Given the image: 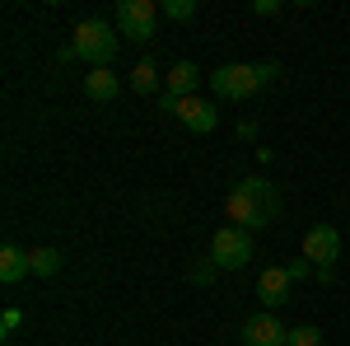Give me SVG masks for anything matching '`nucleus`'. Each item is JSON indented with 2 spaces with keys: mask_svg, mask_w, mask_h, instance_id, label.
I'll return each instance as SVG.
<instances>
[{
  "mask_svg": "<svg viewBox=\"0 0 350 346\" xmlns=\"http://www.w3.org/2000/svg\"><path fill=\"white\" fill-rule=\"evenodd\" d=\"M19 323H24V314H19V309H5V319H0V332L10 337V332H14Z\"/></svg>",
  "mask_w": 350,
  "mask_h": 346,
  "instance_id": "19",
  "label": "nucleus"
},
{
  "mask_svg": "<svg viewBox=\"0 0 350 346\" xmlns=\"http://www.w3.org/2000/svg\"><path fill=\"white\" fill-rule=\"evenodd\" d=\"M163 84H168L163 94H173V99H191V94H196V84H201V71H196L191 61H178V66L163 75Z\"/></svg>",
  "mask_w": 350,
  "mask_h": 346,
  "instance_id": "11",
  "label": "nucleus"
},
{
  "mask_svg": "<svg viewBox=\"0 0 350 346\" xmlns=\"http://www.w3.org/2000/svg\"><path fill=\"white\" fill-rule=\"evenodd\" d=\"M290 291H295V281H290V271L285 267H267L262 271V281H257V299L271 309H280V304H290Z\"/></svg>",
  "mask_w": 350,
  "mask_h": 346,
  "instance_id": "9",
  "label": "nucleus"
},
{
  "mask_svg": "<svg viewBox=\"0 0 350 346\" xmlns=\"http://www.w3.org/2000/svg\"><path fill=\"white\" fill-rule=\"evenodd\" d=\"M126 84H131L135 94H154V89H159V66H154V61H135V71H131Z\"/></svg>",
  "mask_w": 350,
  "mask_h": 346,
  "instance_id": "14",
  "label": "nucleus"
},
{
  "mask_svg": "<svg viewBox=\"0 0 350 346\" xmlns=\"http://www.w3.org/2000/svg\"><path fill=\"white\" fill-rule=\"evenodd\" d=\"M187 132H196V136H206V132H215L219 127V112H215V103L211 99H201V94H191V99H178V112H173Z\"/></svg>",
  "mask_w": 350,
  "mask_h": 346,
  "instance_id": "8",
  "label": "nucleus"
},
{
  "mask_svg": "<svg viewBox=\"0 0 350 346\" xmlns=\"http://www.w3.org/2000/svg\"><path fill=\"white\" fill-rule=\"evenodd\" d=\"M117 47H122L117 24H108V19H80L75 38L61 47V61H89V71H103V66H112Z\"/></svg>",
  "mask_w": 350,
  "mask_h": 346,
  "instance_id": "2",
  "label": "nucleus"
},
{
  "mask_svg": "<svg viewBox=\"0 0 350 346\" xmlns=\"http://www.w3.org/2000/svg\"><path fill=\"white\" fill-rule=\"evenodd\" d=\"M285 271H290V281H304V276H313L318 267L308 262V258H299V262H290V267H285Z\"/></svg>",
  "mask_w": 350,
  "mask_h": 346,
  "instance_id": "17",
  "label": "nucleus"
},
{
  "mask_svg": "<svg viewBox=\"0 0 350 346\" xmlns=\"http://www.w3.org/2000/svg\"><path fill=\"white\" fill-rule=\"evenodd\" d=\"M112 24H117L122 38H131V42H150L154 38V24H159V5L154 0H122L117 14H112Z\"/></svg>",
  "mask_w": 350,
  "mask_h": 346,
  "instance_id": "4",
  "label": "nucleus"
},
{
  "mask_svg": "<svg viewBox=\"0 0 350 346\" xmlns=\"http://www.w3.org/2000/svg\"><path fill=\"white\" fill-rule=\"evenodd\" d=\"M24 276H33L28 253L19 248V243H5V248H0V281H5V286H19Z\"/></svg>",
  "mask_w": 350,
  "mask_h": 346,
  "instance_id": "10",
  "label": "nucleus"
},
{
  "mask_svg": "<svg viewBox=\"0 0 350 346\" xmlns=\"http://www.w3.org/2000/svg\"><path fill=\"white\" fill-rule=\"evenodd\" d=\"M252 14H262V19L280 14V0H252Z\"/></svg>",
  "mask_w": 350,
  "mask_h": 346,
  "instance_id": "18",
  "label": "nucleus"
},
{
  "mask_svg": "<svg viewBox=\"0 0 350 346\" xmlns=\"http://www.w3.org/2000/svg\"><path fill=\"white\" fill-rule=\"evenodd\" d=\"M243 346H290V328L275 314H252L243 323Z\"/></svg>",
  "mask_w": 350,
  "mask_h": 346,
  "instance_id": "7",
  "label": "nucleus"
},
{
  "mask_svg": "<svg viewBox=\"0 0 350 346\" xmlns=\"http://www.w3.org/2000/svg\"><path fill=\"white\" fill-rule=\"evenodd\" d=\"M224 215H229V225H239V230H267L271 220L280 215V192L267 183V178H243V183L229 187V197H224Z\"/></svg>",
  "mask_w": 350,
  "mask_h": 346,
  "instance_id": "1",
  "label": "nucleus"
},
{
  "mask_svg": "<svg viewBox=\"0 0 350 346\" xmlns=\"http://www.w3.org/2000/svg\"><path fill=\"white\" fill-rule=\"evenodd\" d=\"M304 258L313 267H332L341 258V234H336V225H313L308 234H304Z\"/></svg>",
  "mask_w": 350,
  "mask_h": 346,
  "instance_id": "6",
  "label": "nucleus"
},
{
  "mask_svg": "<svg viewBox=\"0 0 350 346\" xmlns=\"http://www.w3.org/2000/svg\"><path fill=\"white\" fill-rule=\"evenodd\" d=\"M275 75H280L275 61H262V66L234 61V66H219L215 75H211V89H215V99H224V103H243V99H252L257 89H267Z\"/></svg>",
  "mask_w": 350,
  "mask_h": 346,
  "instance_id": "3",
  "label": "nucleus"
},
{
  "mask_svg": "<svg viewBox=\"0 0 350 346\" xmlns=\"http://www.w3.org/2000/svg\"><path fill=\"white\" fill-rule=\"evenodd\" d=\"M211 262L224 267V271L247 267V262H252V234L239 230V225H219L215 239H211Z\"/></svg>",
  "mask_w": 350,
  "mask_h": 346,
  "instance_id": "5",
  "label": "nucleus"
},
{
  "mask_svg": "<svg viewBox=\"0 0 350 346\" xmlns=\"http://www.w3.org/2000/svg\"><path fill=\"white\" fill-rule=\"evenodd\" d=\"M84 94H89L94 103H112V99L122 94V80L112 75L108 66H103V71H89V75H84Z\"/></svg>",
  "mask_w": 350,
  "mask_h": 346,
  "instance_id": "12",
  "label": "nucleus"
},
{
  "mask_svg": "<svg viewBox=\"0 0 350 346\" xmlns=\"http://www.w3.org/2000/svg\"><path fill=\"white\" fill-rule=\"evenodd\" d=\"M290 346H323V328H313V323L290 328Z\"/></svg>",
  "mask_w": 350,
  "mask_h": 346,
  "instance_id": "16",
  "label": "nucleus"
},
{
  "mask_svg": "<svg viewBox=\"0 0 350 346\" xmlns=\"http://www.w3.org/2000/svg\"><path fill=\"white\" fill-rule=\"evenodd\" d=\"M61 262H66V258H61L56 248H33V253H28L33 276H42V281H47V276H56V271H61Z\"/></svg>",
  "mask_w": 350,
  "mask_h": 346,
  "instance_id": "13",
  "label": "nucleus"
},
{
  "mask_svg": "<svg viewBox=\"0 0 350 346\" xmlns=\"http://www.w3.org/2000/svg\"><path fill=\"white\" fill-rule=\"evenodd\" d=\"M159 14H168L173 24H187V19H196V0H163Z\"/></svg>",
  "mask_w": 350,
  "mask_h": 346,
  "instance_id": "15",
  "label": "nucleus"
}]
</instances>
